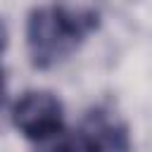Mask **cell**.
I'll return each mask as SVG.
<instances>
[{
    "label": "cell",
    "mask_w": 152,
    "mask_h": 152,
    "mask_svg": "<svg viewBox=\"0 0 152 152\" xmlns=\"http://www.w3.org/2000/svg\"><path fill=\"white\" fill-rule=\"evenodd\" d=\"M55 12L78 38H86L100 24L102 2L100 0H55Z\"/></svg>",
    "instance_id": "277c9868"
},
{
    "label": "cell",
    "mask_w": 152,
    "mask_h": 152,
    "mask_svg": "<svg viewBox=\"0 0 152 152\" xmlns=\"http://www.w3.org/2000/svg\"><path fill=\"white\" fill-rule=\"evenodd\" d=\"M83 38H78L62 17L52 10H33L26 19V48L31 55L33 66L50 69L64 57H69L76 45Z\"/></svg>",
    "instance_id": "7a4b0ae2"
},
{
    "label": "cell",
    "mask_w": 152,
    "mask_h": 152,
    "mask_svg": "<svg viewBox=\"0 0 152 152\" xmlns=\"http://www.w3.org/2000/svg\"><path fill=\"white\" fill-rule=\"evenodd\" d=\"M14 128L31 142L43 147H59L64 131V107L50 90H24L12 104Z\"/></svg>",
    "instance_id": "6da1fadb"
},
{
    "label": "cell",
    "mask_w": 152,
    "mask_h": 152,
    "mask_svg": "<svg viewBox=\"0 0 152 152\" xmlns=\"http://www.w3.org/2000/svg\"><path fill=\"white\" fill-rule=\"evenodd\" d=\"M62 147H76V150H116L124 152L131 147L128 128L126 124L107 107L90 109L78 131L71 135V140H64Z\"/></svg>",
    "instance_id": "3957f363"
}]
</instances>
